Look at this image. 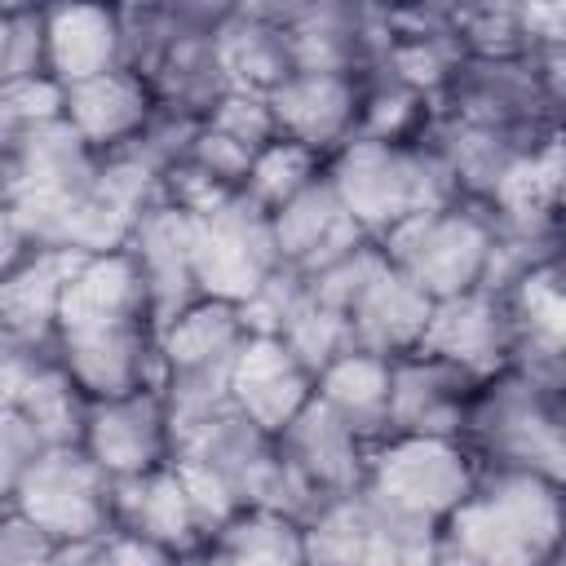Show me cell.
<instances>
[{
    "instance_id": "1",
    "label": "cell",
    "mask_w": 566,
    "mask_h": 566,
    "mask_svg": "<svg viewBox=\"0 0 566 566\" xmlns=\"http://www.w3.org/2000/svg\"><path fill=\"white\" fill-rule=\"evenodd\" d=\"M566 553V486L486 469L442 526V566H553Z\"/></svg>"
},
{
    "instance_id": "2",
    "label": "cell",
    "mask_w": 566,
    "mask_h": 566,
    "mask_svg": "<svg viewBox=\"0 0 566 566\" xmlns=\"http://www.w3.org/2000/svg\"><path fill=\"white\" fill-rule=\"evenodd\" d=\"M504 217L495 203L455 195L385 239L389 261L438 305L500 287L504 274Z\"/></svg>"
},
{
    "instance_id": "3",
    "label": "cell",
    "mask_w": 566,
    "mask_h": 566,
    "mask_svg": "<svg viewBox=\"0 0 566 566\" xmlns=\"http://www.w3.org/2000/svg\"><path fill=\"white\" fill-rule=\"evenodd\" d=\"M557 380L562 376L513 363L478 385L464 442L482 469L535 473L566 486V424L557 407Z\"/></svg>"
},
{
    "instance_id": "4",
    "label": "cell",
    "mask_w": 566,
    "mask_h": 566,
    "mask_svg": "<svg viewBox=\"0 0 566 566\" xmlns=\"http://www.w3.org/2000/svg\"><path fill=\"white\" fill-rule=\"evenodd\" d=\"M327 181L354 226L376 243H385L411 217L460 195L429 142L354 137L340 155L327 159Z\"/></svg>"
},
{
    "instance_id": "5",
    "label": "cell",
    "mask_w": 566,
    "mask_h": 566,
    "mask_svg": "<svg viewBox=\"0 0 566 566\" xmlns=\"http://www.w3.org/2000/svg\"><path fill=\"white\" fill-rule=\"evenodd\" d=\"M482 460L469 451L464 438H433V433H389L371 447L367 464V495L380 500L389 513L442 531L464 500L482 482Z\"/></svg>"
},
{
    "instance_id": "6",
    "label": "cell",
    "mask_w": 566,
    "mask_h": 566,
    "mask_svg": "<svg viewBox=\"0 0 566 566\" xmlns=\"http://www.w3.org/2000/svg\"><path fill=\"white\" fill-rule=\"evenodd\" d=\"M4 509L31 522L53 548H84L115 535V482L84 455V447L49 451L13 491Z\"/></svg>"
},
{
    "instance_id": "7",
    "label": "cell",
    "mask_w": 566,
    "mask_h": 566,
    "mask_svg": "<svg viewBox=\"0 0 566 566\" xmlns=\"http://www.w3.org/2000/svg\"><path fill=\"white\" fill-rule=\"evenodd\" d=\"M283 270L270 212L248 195H230L195 212V283L199 296L252 305L261 287Z\"/></svg>"
},
{
    "instance_id": "8",
    "label": "cell",
    "mask_w": 566,
    "mask_h": 566,
    "mask_svg": "<svg viewBox=\"0 0 566 566\" xmlns=\"http://www.w3.org/2000/svg\"><path fill=\"white\" fill-rule=\"evenodd\" d=\"M438 111L451 119L504 133L522 142L531 155H544L548 146L562 142L548 124L531 53L526 57H464L455 75L447 80Z\"/></svg>"
},
{
    "instance_id": "9",
    "label": "cell",
    "mask_w": 566,
    "mask_h": 566,
    "mask_svg": "<svg viewBox=\"0 0 566 566\" xmlns=\"http://www.w3.org/2000/svg\"><path fill=\"white\" fill-rule=\"evenodd\" d=\"M102 155L57 115L4 133V212L44 217L93 190Z\"/></svg>"
},
{
    "instance_id": "10",
    "label": "cell",
    "mask_w": 566,
    "mask_h": 566,
    "mask_svg": "<svg viewBox=\"0 0 566 566\" xmlns=\"http://www.w3.org/2000/svg\"><path fill=\"white\" fill-rule=\"evenodd\" d=\"M84 455L119 486L177 464V420L164 389H142L128 398L93 402L84 424Z\"/></svg>"
},
{
    "instance_id": "11",
    "label": "cell",
    "mask_w": 566,
    "mask_h": 566,
    "mask_svg": "<svg viewBox=\"0 0 566 566\" xmlns=\"http://www.w3.org/2000/svg\"><path fill=\"white\" fill-rule=\"evenodd\" d=\"M57 363L88 402L128 398L159 385L155 323H75L57 327Z\"/></svg>"
},
{
    "instance_id": "12",
    "label": "cell",
    "mask_w": 566,
    "mask_h": 566,
    "mask_svg": "<svg viewBox=\"0 0 566 566\" xmlns=\"http://www.w3.org/2000/svg\"><path fill=\"white\" fill-rule=\"evenodd\" d=\"M363 106L367 75L345 71H296L270 93L279 137L314 150L318 159L340 155L363 133Z\"/></svg>"
},
{
    "instance_id": "13",
    "label": "cell",
    "mask_w": 566,
    "mask_h": 566,
    "mask_svg": "<svg viewBox=\"0 0 566 566\" xmlns=\"http://www.w3.org/2000/svg\"><path fill=\"white\" fill-rule=\"evenodd\" d=\"M226 398L243 420H252L270 438H283V429L318 398V376L279 336L256 332L230 367Z\"/></svg>"
},
{
    "instance_id": "14",
    "label": "cell",
    "mask_w": 566,
    "mask_h": 566,
    "mask_svg": "<svg viewBox=\"0 0 566 566\" xmlns=\"http://www.w3.org/2000/svg\"><path fill=\"white\" fill-rule=\"evenodd\" d=\"M424 349L442 354L447 363H455L460 371H469L478 380L500 376L522 354L517 318H513L509 296L500 287H486V292L442 301L433 310V327H429Z\"/></svg>"
},
{
    "instance_id": "15",
    "label": "cell",
    "mask_w": 566,
    "mask_h": 566,
    "mask_svg": "<svg viewBox=\"0 0 566 566\" xmlns=\"http://www.w3.org/2000/svg\"><path fill=\"white\" fill-rule=\"evenodd\" d=\"M478 376L460 371L433 349H416L394 358V398H389V433H433L464 438L469 407L478 398Z\"/></svg>"
},
{
    "instance_id": "16",
    "label": "cell",
    "mask_w": 566,
    "mask_h": 566,
    "mask_svg": "<svg viewBox=\"0 0 566 566\" xmlns=\"http://www.w3.org/2000/svg\"><path fill=\"white\" fill-rule=\"evenodd\" d=\"M283 460L296 469V478L327 504L336 495H354L367 486V464H371V442L349 429L332 407L318 398L283 429L279 438Z\"/></svg>"
},
{
    "instance_id": "17",
    "label": "cell",
    "mask_w": 566,
    "mask_h": 566,
    "mask_svg": "<svg viewBox=\"0 0 566 566\" xmlns=\"http://www.w3.org/2000/svg\"><path fill=\"white\" fill-rule=\"evenodd\" d=\"M115 531L137 535L172 557H186V553L212 544V526H208L181 464L137 478V482H119L115 486Z\"/></svg>"
},
{
    "instance_id": "18",
    "label": "cell",
    "mask_w": 566,
    "mask_h": 566,
    "mask_svg": "<svg viewBox=\"0 0 566 566\" xmlns=\"http://www.w3.org/2000/svg\"><path fill=\"white\" fill-rule=\"evenodd\" d=\"M433 310H438V301L424 296L385 252V265L367 279V287L345 310L349 332H354V349L380 354L389 363L407 358V354L424 349L429 327H433Z\"/></svg>"
},
{
    "instance_id": "19",
    "label": "cell",
    "mask_w": 566,
    "mask_h": 566,
    "mask_svg": "<svg viewBox=\"0 0 566 566\" xmlns=\"http://www.w3.org/2000/svg\"><path fill=\"white\" fill-rule=\"evenodd\" d=\"M270 226H274V243H279L283 270H292L301 279L323 274L327 265L349 256L358 243H367V234L354 226V217L345 212L340 195L332 190L327 172L310 190H301L292 203L270 212Z\"/></svg>"
},
{
    "instance_id": "20",
    "label": "cell",
    "mask_w": 566,
    "mask_h": 566,
    "mask_svg": "<svg viewBox=\"0 0 566 566\" xmlns=\"http://www.w3.org/2000/svg\"><path fill=\"white\" fill-rule=\"evenodd\" d=\"M159 97L146 75L119 66L111 75H97L88 84L62 88V119L106 159L128 150L155 119Z\"/></svg>"
},
{
    "instance_id": "21",
    "label": "cell",
    "mask_w": 566,
    "mask_h": 566,
    "mask_svg": "<svg viewBox=\"0 0 566 566\" xmlns=\"http://www.w3.org/2000/svg\"><path fill=\"white\" fill-rule=\"evenodd\" d=\"M128 252H133V261L142 265V274L150 283L159 323L199 296V283H195V212L186 203H177L172 195H164L159 203H150L137 217V226L128 234Z\"/></svg>"
},
{
    "instance_id": "22",
    "label": "cell",
    "mask_w": 566,
    "mask_h": 566,
    "mask_svg": "<svg viewBox=\"0 0 566 566\" xmlns=\"http://www.w3.org/2000/svg\"><path fill=\"white\" fill-rule=\"evenodd\" d=\"M75 323H155L159 327L150 283L128 248L75 261L62 292L57 327H75Z\"/></svg>"
},
{
    "instance_id": "23",
    "label": "cell",
    "mask_w": 566,
    "mask_h": 566,
    "mask_svg": "<svg viewBox=\"0 0 566 566\" xmlns=\"http://www.w3.org/2000/svg\"><path fill=\"white\" fill-rule=\"evenodd\" d=\"M44 13H49V75L62 88L128 66L124 13L115 4H44Z\"/></svg>"
},
{
    "instance_id": "24",
    "label": "cell",
    "mask_w": 566,
    "mask_h": 566,
    "mask_svg": "<svg viewBox=\"0 0 566 566\" xmlns=\"http://www.w3.org/2000/svg\"><path fill=\"white\" fill-rule=\"evenodd\" d=\"M500 292L509 296L517 318V363L539 367L548 376H566V265H531Z\"/></svg>"
},
{
    "instance_id": "25",
    "label": "cell",
    "mask_w": 566,
    "mask_h": 566,
    "mask_svg": "<svg viewBox=\"0 0 566 566\" xmlns=\"http://www.w3.org/2000/svg\"><path fill=\"white\" fill-rule=\"evenodd\" d=\"M221 57L234 88L270 97L283 80L296 75V49L283 9H234L221 27Z\"/></svg>"
},
{
    "instance_id": "26",
    "label": "cell",
    "mask_w": 566,
    "mask_h": 566,
    "mask_svg": "<svg viewBox=\"0 0 566 566\" xmlns=\"http://www.w3.org/2000/svg\"><path fill=\"white\" fill-rule=\"evenodd\" d=\"M71 270H75V256L66 252H31L4 270V283H0L4 340H27V345L57 340V314H62V292Z\"/></svg>"
},
{
    "instance_id": "27",
    "label": "cell",
    "mask_w": 566,
    "mask_h": 566,
    "mask_svg": "<svg viewBox=\"0 0 566 566\" xmlns=\"http://www.w3.org/2000/svg\"><path fill=\"white\" fill-rule=\"evenodd\" d=\"M389 398H394V363L380 354L349 349L318 371V402L332 407L371 447L389 438Z\"/></svg>"
},
{
    "instance_id": "28",
    "label": "cell",
    "mask_w": 566,
    "mask_h": 566,
    "mask_svg": "<svg viewBox=\"0 0 566 566\" xmlns=\"http://www.w3.org/2000/svg\"><path fill=\"white\" fill-rule=\"evenodd\" d=\"M212 553L221 566H310L305 522L270 509H243L226 522L212 535Z\"/></svg>"
},
{
    "instance_id": "29",
    "label": "cell",
    "mask_w": 566,
    "mask_h": 566,
    "mask_svg": "<svg viewBox=\"0 0 566 566\" xmlns=\"http://www.w3.org/2000/svg\"><path fill=\"white\" fill-rule=\"evenodd\" d=\"M270 336H279L314 376L323 371V367H332L340 354H349L354 349V332H349V318L336 310V305H327V301H318L314 292H310V283H305V296L287 310V318L270 332Z\"/></svg>"
},
{
    "instance_id": "30",
    "label": "cell",
    "mask_w": 566,
    "mask_h": 566,
    "mask_svg": "<svg viewBox=\"0 0 566 566\" xmlns=\"http://www.w3.org/2000/svg\"><path fill=\"white\" fill-rule=\"evenodd\" d=\"M327 172V159H318L314 150H305V146H296V142H274V146H265L261 155H256V164H252V177H248V199L256 203V208H265V212H279L283 203H292L301 190H310L318 177Z\"/></svg>"
},
{
    "instance_id": "31",
    "label": "cell",
    "mask_w": 566,
    "mask_h": 566,
    "mask_svg": "<svg viewBox=\"0 0 566 566\" xmlns=\"http://www.w3.org/2000/svg\"><path fill=\"white\" fill-rule=\"evenodd\" d=\"M49 75V13L35 4H9L0 22V88L35 84Z\"/></svg>"
},
{
    "instance_id": "32",
    "label": "cell",
    "mask_w": 566,
    "mask_h": 566,
    "mask_svg": "<svg viewBox=\"0 0 566 566\" xmlns=\"http://www.w3.org/2000/svg\"><path fill=\"white\" fill-rule=\"evenodd\" d=\"M531 66L539 80L548 124L566 142V18H562V27H539L535 49H531Z\"/></svg>"
},
{
    "instance_id": "33",
    "label": "cell",
    "mask_w": 566,
    "mask_h": 566,
    "mask_svg": "<svg viewBox=\"0 0 566 566\" xmlns=\"http://www.w3.org/2000/svg\"><path fill=\"white\" fill-rule=\"evenodd\" d=\"M203 124L230 133L234 142H243V146H252V150H265V146L279 142L274 111H270V97H265V93H243V88H234V93L212 111V119H203Z\"/></svg>"
},
{
    "instance_id": "34",
    "label": "cell",
    "mask_w": 566,
    "mask_h": 566,
    "mask_svg": "<svg viewBox=\"0 0 566 566\" xmlns=\"http://www.w3.org/2000/svg\"><path fill=\"white\" fill-rule=\"evenodd\" d=\"M53 447L40 438V429L22 416V411H9L0 416V491H13Z\"/></svg>"
},
{
    "instance_id": "35",
    "label": "cell",
    "mask_w": 566,
    "mask_h": 566,
    "mask_svg": "<svg viewBox=\"0 0 566 566\" xmlns=\"http://www.w3.org/2000/svg\"><path fill=\"white\" fill-rule=\"evenodd\" d=\"M57 548L18 513L4 509V526H0V566H49Z\"/></svg>"
},
{
    "instance_id": "36",
    "label": "cell",
    "mask_w": 566,
    "mask_h": 566,
    "mask_svg": "<svg viewBox=\"0 0 566 566\" xmlns=\"http://www.w3.org/2000/svg\"><path fill=\"white\" fill-rule=\"evenodd\" d=\"M106 557H111V566H177L172 553H164L137 535H124V531H115L106 539Z\"/></svg>"
},
{
    "instance_id": "37",
    "label": "cell",
    "mask_w": 566,
    "mask_h": 566,
    "mask_svg": "<svg viewBox=\"0 0 566 566\" xmlns=\"http://www.w3.org/2000/svg\"><path fill=\"white\" fill-rule=\"evenodd\" d=\"M49 566H111L106 539H102V544H84V548H57V553L49 557Z\"/></svg>"
},
{
    "instance_id": "38",
    "label": "cell",
    "mask_w": 566,
    "mask_h": 566,
    "mask_svg": "<svg viewBox=\"0 0 566 566\" xmlns=\"http://www.w3.org/2000/svg\"><path fill=\"white\" fill-rule=\"evenodd\" d=\"M548 261L566 265V208L553 212V226H548Z\"/></svg>"
},
{
    "instance_id": "39",
    "label": "cell",
    "mask_w": 566,
    "mask_h": 566,
    "mask_svg": "<svg viewBox=\"0 0 566 566\" xmlns=\"http://www.w3.org/2000/svg\"><path fill=\"white\" fill-rule=\"evenodd\" d=\"M177 566H221V562H217V553H212V544H203V548H195V553H186V557H177Z\"/></svg>"
},
{
    "instance_id": "40",
    "label": "cell",
    "mask_w": 566,
    "mask_h": 566,
    "mask_svg": "<svg viewBox=\"0 0 566 566\" xmlns=\"http://www.w3.org/2000/svg\"><path fill=\"white\" fill-rule=\"evenodd\" d=\"M557 407H562V424H566V376L557 380Z\"/></svg>"
}]
</instances>
